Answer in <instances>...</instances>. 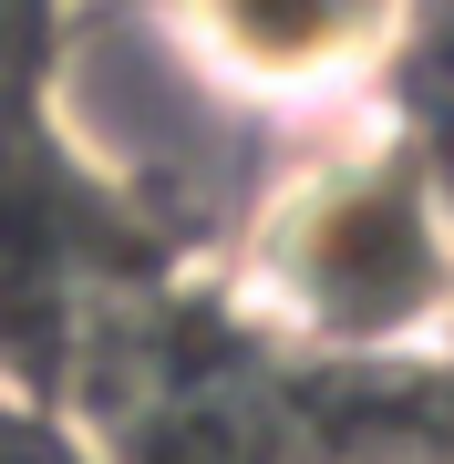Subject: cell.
Masks as SVG:
<instances>
[{
  "label": "cell",
  "mask_w": 454,
  "mask_h": 464,
  "mask_svg": "<svg viewBox=\"0 0 454 464\" xmlns=\"http://www.w3.org/2000/svg\"><path fill=\"white\" fill-rule=\"evenodd\" d=\"M217 268L269 351L320 372H413L454 320V186L392 114L320 124Z\"/></svg>",
  "instance_id": "cell-1"
},
{
  "label": "cell",
  "mask_w": 454,
  "mask_h": 464,
  "mask_svg": "<svg viewBox=\"0 0 454 464\" xmlns=\"http://www.w3.org/2000/svg\"><path fill=\"white\" fill-rule=\"evenodd\" d=\"M155 11L176 21V42L227 93L320 134V124L382 114V93L413 63L434 0H155Z\"/></svg>",
  "instance_id": "cell-3"
},
{
  "label": "cell",
  "mask_w": 454,
  "mask_h": 464,
  "mask_svg": "<svg viewBox=\"0 0 454 464\" xmlns=\"http://www.w3.org/2000/svg\"><path fill=\"white\" fill-rule=\"evenodd\" d=\"M0 464H114V454H103V423L72 392L0 372Z\"/></svg>",
  "instance_id": "cell-4"
},
{
  "label": "cell",
  "mask_w": 454,
  "mask_h": 464,
  "mask_svg": "<svg viewBox=\"0 0 454 464\" xmlns=\"http://www.w3.org/2000/svg\"><path fill=\"white\" fill-rule=\"evenodd\" d=\"M42 134L103 217L176 258H227L269 176L310 145L300 124L227 93L155 0H52Z\"/></svg>",
  "instance_id": "cell-2"
},
{
  "label": "cell",
  "mask_w": 454,
  "mask_h": 464,
  "mask_svg": "<svg viewBox=\"0 0 454 464\" xmlns=\"http://www.w3.org/2000/svg\"><path fill=\"white\" fill-rule=\"evenodd\" d=\"M434 372H444V382H454V320H444V341H434Z\"/></svg>",
  "instance_id": "cell-6"
},
{
  "label": "cell",
  "mask_w": 454,
  "mask_h": 464,
  "mask_svg": "<svg viewBox=\"0 0 454 464\" xmlns=\"http://www.w3.org/2000/svg\"><path fill=\"white\" fill-rule=\"evenodd\" d=\"M32 227H42V207L21 197V186H0V279H11V237H32ZM21 310L52 320V351L72 341L63 331V248H21Z\"/></svg>",
  "instance_id": "cell-5"
},
{
  "label": "cell",
  "mask_w": 454,
  "mask_h": 464,
  "mask_svg": "<svg viewBox=\"0 0 454 464\" xmlns=\"http://www.w3.org/2000/svg\"><path fill=\"white\" fill-rule=\"evenodd\" d=\"M362 464H454V454H362Z\"/></svg>",
  "instance_id": "cell-7"
}]
</instances>
